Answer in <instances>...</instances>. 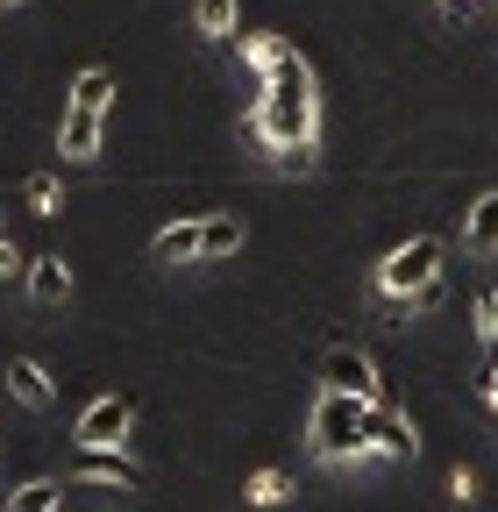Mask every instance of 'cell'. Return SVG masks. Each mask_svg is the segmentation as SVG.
I'll use <instances>...</instances> for the list:
<instances>
[{"instance_id":"6","label":"cell","mask_w":498,"mask_h":512,"mask_svg":"<svg viewBox=\"0 0 498 512\" xmlns=\"http://www.w3.org/2000/svg\"><path fill=\"white\" fill-rule=\"evenodd\" d=\"M321 384L328 392H349V399H378V363H370L363 349H328V363H321Z\"/></svg>"},{"instance_id":"8","label":"cell","mask_w":498,"mask_h":512,"mask_svg":"<svg viewBox=\"0 0 498 512\" xmlns=\"http://www.w3.org/2000/svg\"><path fill=\"white\" fill-rule=\"evenodd\" d=\"M57 150L72 164H93L100 157V114L93 107H65V128H57Z\"/></svg>"},{"instance_id":"22","label":"cell","mask_w":498,"mask_h":512,"mask_svg":"<svg viewBox=\"0 0 498 512\" xmlns=\"http://www.w3.org/2000/svg\"><path fill=\"white\" fill-rule=\"evenodd\" d=\"M434 8H442V15H449V22H463V15H470V8H477V0H434Z\"/></svg>"},{"instance_id":"17","label":"cell","mask_w":498,"mask_h":512,"mask_svg":"<svg viewBox=\"0 0 498 512\" xmlns=\"http://www.w3.org/2000/svg\"><path fill=\"white\" fill-rule=\"evenodd\" d=\"M107 100H114V72H100V64H93V72H79V79H72V107L107 114Z\"/></svg>"},{"instance_id":"11","label":"cell","mask_w":498,"mask_h":512,"mask_svg":"<svg viewBox=\"0 0 498 512\" xmlns=\"http://www.w3.org/2000/svg\"><path fill=\"white\" fill-rule=\"evenodd\" d=\"M463 242H470V256H498V192H484L463 214Z\"/></svg>"},{"instance_id":"3","label":"cell","mask_w":498,"mask_h":512,"mask_svg":"<svg viewBox=\"0 0 498 512\" xmlns=\"http://www.w3.org/2000/svg\"><path fill=\"white\" fill-rule=\"evenodd\" d=\"M363 399H349V392H321V406H314V456L321 463H356V456H370V441H363Z\"/></svg>"},{"instance_id":"15","label":"cell","mask_w":498,"mask_h":512,"mask_svg":"<svg viewBox=\"0 0 498 512\" xmlns=\"http://www.w3.org/2000/svg\"><path fill=\"white\" fill-rule=\"evenodd\" d=\"M193 29L214 36V43H228L235 36V0H193Z\"/></svg>"},{"instance_id":"7","label":"cell","mask_w":498,"mask_h":512,"mask_svg":"<svg viewBox=\"0 0 498 512\" xmlns=\"http://www.w3.org/2000/svg\"><path fill=\"white\" fill-rule=\"evenodd\" d=\"M79 477H93V484H121V491H143V470L121 456V448H79V463H72Z\"/></svg>"},{"instance_id":"20","label":"cell","mask_w":498,"mask_h":512,"mask_svg":"<svg viewBox=\"0 0 498 512\" xmlns=\"http://www.w3.org/2000/svg\"><path fill=\"white\" fill-rule=\"evenodd\" d=\"M29 207H36V214H57V185H50V178H29Z\"/></svg>"},{"instance_id":"19","label":"cell","mask_w":498,"mask_h":512,"mask_svg":"<svg viewBox=\"0 0 498 512\" xmlns=\"http://www.w3.org/2000/svg\"><path fill=\"white\" fill-rule=\"evenodd\" d=\"M477 335H484V349L498 342V292H477Z\"/></svg>"},{"instance_id":"4","label":"cell","mask_w":498,"mask_h":512,"mask_svg":"<svg viewBox=\"0 0 498 512\" xmlns=\"http://www.w3.org/2000/svg\"><path fill=\"white\" fill-rule=\"evenodd\" d=\"M363 441H370V456H392V463H413L420 456V434L406 427V413H392L378 399H370V413H363Z\"/></svg>"},{"instance_id":"14","label":"cell","mask_w":498,"mask_h":512,"mask_svg":"<svg viewBox=\"0 0 498 512\" xmlns=\"http://www.w3.org/2000/svg\"><path fill=\"white\" fill-rule=\"evenodd\" d=\"M57 498H65V484H57V477H36V484H22V491H8V505H0V512H57Z\"/></svg>"},{"instance_id":"10","label":"cell","mask_w":498,"mask_h":512,"mask_svg":"<svg viewBox=\"0 0 498 512\" xmlns=\"http://www.w3.org/2000/svg\"><path fill=\"white\" fill-rule=\"evenodd\" d=\"M22 285H29V299H36V306H57V299L72 292V271H65V256H29Z\"/></svg>"},{"instance_id":"21","label":"cell","mask_w":498,"mask_h":512,"mask_svg":"<svg viewBox=\"0 0 498 512\" xmlns=\"http://www.w3.org/2000/svg\"><path fill=\"white\" fill-rule=\"evenodd\" d=\"M22 271H29V256H22L8 235H0V278H22Z\"/></svg>"},{"instance_id":"1","label":"cell","mask_w":498,"mask_h":512,"mask_svg":"<svg viewBox=\"0 0 498 512\" xmlns=\"http://www.w3.org/2000/svg\"><path fill=\"white\" fill-rule=\"evenodd\" d=\"M249 128H257L264 150H299V143H314V128H321V93H314V72H306L299 50H285V64L257 86Z\"/></svg>"},{"instance_id":"16","label":"cell","mask_w":498,"mask_h":512,"mask_svg":"<svg viewBox=\"0 0 498 512\" xmlns=\"http://www.w3.org/2000/svg\"><path fill=\"white\" fill-rule=\"evenodd\" d=\"M242 57H249V79L264 86L278 64H285V36H249V43H242Z\"/></svg>"},{"instance_id":"13","label":"cell","mask_w":498,"mask_h":512,"mask_svg":"<svg viewBox=\"0 0 498 512\" xmlns=\"http://www.w3.org/2000/svg\"><path fill=\"white\" fill-rule=\"evenodd\" d=\"M242 249V221L235 214H207L200 221V256H235Z\"/></svg>"},{"instance_id":"18","label":"cell","mask_w":498,"mask_h":512,"mask_svg":"<svg viewBox=\"0 0 498 512\" xmlns=\"http://www.w3.org/2000/svg\"><path fill=\"white\" fill-rule=\"evenodd\" d=\"M285 498H292L285 470H257V477H249V505H285Z\"/></svg>"},{"instance_id":"9","label":"cell","mask_w":498,"mask_h":512,"mask_svg":"<svg viewBox=\"0 0 498 512\" xmlns=\"http://www.w3.org/2000/svg\"><path fill=\"white\" fill-rule=\"evenodd\" d=\"M8 392L29 406V413H50V399H57V384H50V370L43 363H29V356H15L8 363Z\"/></svg>"},{"instance_id":"24","label":"cell","mask_w":498,"mask_h":512,"mask_svg":"<svg viewBox=\"0 0 498 512\" xmlns=\"http://www.w3.org/2000/svg\"><path fill=\"white\" fill-rule=\"evenodd\" d=\"M491 406H498V384H491Z\"/></svg>"},{"instance_id":"2","label":"cell","mask_w":498,"mask_h":512,"mask_svg":"<svg viewBox=\"0 0 498 512\" xmlns=\"http://www.w3.org/2000/svg\"><path fill=\"white\" fill-rule=\"evenodd\" d=\"M442 256H449V249L434 242V235L399 242L385 264H378V292H385V299H406V313H413L420 292H442Z\"/></svg>"},{"instance_id":"5","label":"cell","mask_w":498,"mask_h":512,"mask_svg":"<svg viewBox=\"0 0 498 512\" xmlns=\"http://www.w3.org/2000/svg\"><path fill=\"white\" fill-rule=\"evenodd\" d=\"M129 420H136V406L129 399H93L86 413H79V448H121L129 441Z\"/></svg>"},{"instance_id":"12","label":"cell","mask_w":498,"mask_h":512,"mask_svg":"<svg viewBox=\"0 0 498 512\" xmlns=\"http://www.w3.org/2000/svg\"><path fill=\"white\" fill-rule=\"evenodd\" d=\"M150 256H157V264H193V256H200V221H178V228H164V235L150 242Z\"/></svg>"},{"instance_id":"23","label":"cell","mask_w":498,"mask_h":512,"mask_svg":"<svg viewBox=\"0 0 498 512\" xmlns=\"http://www.w3.org/2000/svg\"><path fill=\"white\" fill-rule=\"evenodd\" d=\"M0 8H22V0H0Z\"/></svg>"}]
</instances>
